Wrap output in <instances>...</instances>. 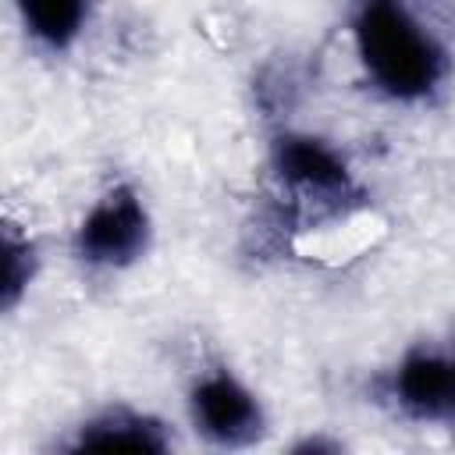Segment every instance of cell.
Listing matches in <instances>:
<instances>
[{
    "mask_svg": "<svg viewBox=\"0 0 455 455\" xmlns=\"http://www.w3.org/2000/svg\"><path fill=\"white\" fill-rule=\"evenodd\" d=\"M192 419L213 444H224V448L249 444L263 430V409L256 395L242 380H235L228 370H210L196 380Z\"/></svg>",
    "mask_w": 455,
    "mask_h": 455,
    "instance_id": "3957f363",
    "label": "cell"
},
{
    "mask_svg": "<svg viewBox=\"0 0 455 455\" xmlns=\"http://www.w3.org/2000/svg\"><path fill=\"white\" fill-rule=\"evenodd\" d=\"M21 21L36 43L50 50H64L78 39L85 25V0H18Z\"/></svg>",
    "mask_w": 455,
    "mask_h": 455,
    "instance_id": "52a82bcc",
    "label": "cell"
},
{
    "mask_svg": "<svg viewBox=\"0 0 455 455\" xmlns=\"http://www.w3.org/2000/svg\"><path fill=\"white\" fill-rule=\"evenodd\" d=\"M451 416H455V359H451Z\"/></svg>",
    "mask_w": 455,
    "mask_h": 455,
    "instance_id": "9c48e42d",
    "label": "cell"
},
{
    "mask_svg": "<svg viewBox=\"0 0 455 455\" xmlns=\"http://www.w3.org/2000/svg\"><path fill=\"white\" fill-rule=\"evenodd\" d=\"M78 448H100V451H164L167 437L164 427L139 416V412H103L100 419H89L78 430Z\"/></svg>",
    "mask_w": 455,
    "mask_h": 455,
    "instance_id": "8992f818",
    "label": "cell"
},
{
    "mask_svg": "<svg viewBox=\"0 0 455 455\" xmlns=\"http://www.w3.org/2000/svg\"><path fill=\"white\" fill-rule=\"evenodd\" d=\"M28 259H32V245H28V242H18L14 235H7V267H4V299H7V306L18 302L21 288H25L28 277H32L28 267L21 270V263H28Z\"/></svg>",
    "mask_w": 455,
    "mask_h": 455,
    "instance_id": "ba28073f",
    "label": "cell"
},
{
    "mask_svg": "<svg viewBox=\"0 0 455 455\" xmlns=\"http://www.w3.org/2000/svg\"><path fill=\"white\" fill-rule=\"evenodd\" d=\"M146 238H149V217L139 192L128 185H114L82 217L75 235V252L92 267H124L146 249Z\"/></svg>",
    "mask_w": 455,
    "mask_h": 455,
    "instance_id": "7a4b0ae2",
    "label": "cell"
},
{
    "mask_svg": "<svg viewBox=\"0 0 455 455\" xmlns=\"http://www.w3.org/2000/svg\"><path fill=\"white\" fill-rule=\"evenodd\" d=\"M398 402L416 416H451V359L412 352L395 377Z\"/></svg>",
    "mask_w": 455,
    "mask_h": 455,
    "instance_id": "5b68a950",
    "label": "cell"
},
{
    "mask_svg": "<svg viewBox=\"0 0 455 455\" xmlns=\"http://www.w3.org/2000/svg\"><path fill=\"white\" fill-rule=\"evenodd\" d=\"M274 167L281 181L302 196L338 199L352 188L348 167L341 164V156L313 135H281L274 146Z\"/></svg>",
    "mask_w": 455,
    "mask_h": 455,
    "instance_id": "277c9868",
    "label": "cell"
},
{
    "mask_svg": "<svg viewBox=\"0 0 455 455\" xmlns=\"http://www.w3.org/2000/svg\"><path fill=\"white\" fill-rule=\"evenodd\" d=\"M355 46L373 82L398 100H423L444 75V53L402 0H359Z\"/></svg>",
    "mask_w": 455,
    "mask_h": 455,
    "instance_id": "6da1fadb",
    "label": "cell"
}]
</instances>
